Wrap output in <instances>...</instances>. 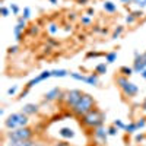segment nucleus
<instances>
[{"mask_svg":"<svg viewBox=\"0 0 146 146\" xmlns=\"http://www.w3.org/2000/svg\"><path fill=\"white\" fill-rule=\"evenodd\" d=\"M145 66H146V56L140 54L139 51H135V66H133V70L136 73H140Z\"/></svg>","mask_w":146,"mask_h":146,"instance_id":"0eeeda50","label":"nucleus"},{"mask_svg":"<svg viewBox=\"0 0 146 146\" xmlns=\"http://www.w3.org/2000/svg\"><path fill=\"white\" fill-rule=\"evenodd\" d=\"M79 2H80V3H85V2H88V0H79Z\"/></svg>","mask_w":146,"mask_h":146,"instance_id":"a18cd8bd","label":"nucleus"},{"mask_svg":"<svg viewBox=\"0 0 146 146\" xmlns=\"http://www.w3.org/2000/svg\"><path fill=\"white\" fill-rule=\"evenodd\" d=\"M9 140H29L32 137V131L28 127H19L7 133Z\"/></svg>","mask_w":146,"mask_h":146,"instance_id":"20e7f679","label":"nucleus"},{"mask_svg":"<svg viewBox=\"0 0 146 146\" xmlns=\"http://www.w3.org/2000/svg\"><path fill=\"white\" fill-rule=\"evenodd\" d=\"M133 16H135V18H139L140 15H142V12H133V13H131Z\"/></svg>","mask_w":146,"mask_h":146,"instance_id":"4c0bfd02","label":"nucleus"},{"mask_svg":"<svg viewBox=\"0 0 146 146\" xmlns=\"http://www.w3.org/2000/svg\"><path fill=\"white\" fill-rule=\"evenodd\" d=\"M114 126H115L117 129H121V130H124V129H126V124H124L121 120H114Z\"/></svg>","mask_w":146,"mask_h":146,"instance_id":"4be33fe9","label":"nucleus"},{"mask_svg":"<svg viewBox=\"0 0 146 146\" xmlns=\"http://www.w3.org/2000/svg\"><path fill=\"white\" fill-rule=\"evenodd\" d=\"M48 31H50L51 34H56V32L58 31V28H57V25H56V23H51V25L48 27Z\"/></svg>","mask_w":146,"mask_h":146,"instance_id":"c85d7f7f","label":"nucleus"},{"mask_svg":"<svg viewBox=\"0 0 146 146\" xmlns=\"http://www.w3.org/2000/svg\"><path fill=\"white\" fill-rule=\"evenodd\" d=\"M69 75H70L73 79H76V80H80V82H85V83H86V76L82 75V73H78V72H70Z\"/></svg>","mask_w":146,"mask_h":146,"instance_id":"f3484780","label":"nucleus"},{"mask_svg":"<svg viewBox=\"0 0 146 146\" xmlns=\"http://www.w3.org/2000/svg\"><path fill=\"white\" fill-rule=\"evenodd\" d=\"M57 146H69L67 143H60V145H57Z\"/></svg>","mask_w":146,"mask_h":146,"instance_id":"a19ab883","label":"nucleus"},{"mask_svg":"<svg viewBox=\"0 0 146 146\" xmlns=\"http://www.w3.org/2000/svg\"><path fill=\"white\" fill-rule=\"evenodd\" d=\"M82 95H83V94H82L80 91H78V89H72V91L66 92V95L63 96V98H66V102H67L70 107H75V105L80 101Z\"/></svg>","mask_w":146,"mask_h":146,"instance_id":"423d86ee","label":"nucleus"},{"mask_svg":"<svg viewBox=\"0 0 146 146\" xmlns=\"http://www.w3.org/2000/svg\"><path fill=\"white\" fill-rule=\"evenodd\" d=\"M102 7H104L107 12H110V13H113V12H115V10H117V6H115L113 2H110V0H108V2H104Z\"/></svg>","mask_w":146,"mask_h":146,"instance_id":"dca6fc26","label":"nucleus"},{"mask_svg":"<svg viewBox=\"0 0 146 146\" xmlns=\"http://www.w3.org/2000/svg\"><path fill=\"white\" fill-rule=\"evenodd\" d=\"M94 135H95V137L98 139V140L105 142V140H107V137H108V130H105L102 126H100V127H95Z\"/></svg>","mask_w":146,"mask_h":146,"instance_id":"9d476101","label":"nucleus"},{"mask_svg":"<svg viewBox=\"0 0 146 146\" xmlns=\"http://www.w3.org/2000/svg\"><path fill=\"white\" fill-rule=\"evenodd\" d=\"M117 131H118V129H117L115 126H113V127H110V129H108V135H110V136H115V135H117Z\"/></svg>","mask_w":146,"mask_h":146,"instance_id":"a878e982","label":"nucleus"},{"mask_svg":"<svg viewBox=\"0 0 146 146\" xmlns=\"http://www.w3.org/2000/svg\"><path fill=\"white\" fill-rule=\"evenodd\" d=\"M117 83H118V86L121 88V91L124 92V95H127V96H135L139 92V88L133 82L126 79V78H118Z\"/></svg>","mask_w":146,"mask_h":146,"instance_id":"39448f33","label":"nucleus"},{"mask_svg":"<svg viewBox=\"0 0 146 146\" xmlns=\"http://www.w3.org/2000/svg\"><path fill=\"white\" fill-rule=\"evenodd\" d=\"M143 110L146 111V100H145V102H143Z\"/></svg>","mask_w":146,"mask_h":146,"instance_id":"79ce46f5","label":"nucleus"},{"mask_svg":"<svg viewBox=\"0 0 146 146\" xmlns=\"http://www.w3.org/2000/svg\"><path fill=\"white\" fill-rule=\"evenodd\" d=\"M94 98L91 95H88V94H83L82 95V98H80V101L73 107V110H75V113L76 114H79V115H85L86 113H89L91 110H92V107H94Z\"/></svg>","mask_w":146,"mask_h":146,"instance_id":"f03ea898","label":"nucleus"},{"mask_svg":"<svg viewBox=\"0 0 146 146\" xmlns=\"http://www.w3.org/2000/svg\"><path fill=\"white\" fill-rule=\"evenodd\" d=\"M36 32H38V28H36V27H32V28H31V31H29V34H31V35H34V34H36Z\"/></svg>","mask_w":146,"mask_h":146,"instance_id":"473e14b6","label":"nucleus"},{"mask_svg":"<svg viewBox=\"0 0 146 146\" xmlns=\"http://www.w3.org/2000/svg\"><path fill=\"white\" fill-rule=\"evenodd\" d=\"M16 91H18V85H15V86L9 88V89H7V94H9V95H15V94H16Z\"/></svg>","mask_w":146,"mask_h":146,"instance_id":"c756f323","label":"nucleus"},{"mask_svg":"<svg viewBox=\"0 0 146 146\" xmlns=\"http://www.w3.org/2000/svg\"><path fill=\"white\" fill-rule=\"evenodd\" d=\"M23 19H29L31 18V10H29V7H25L23 9V16H22Z\"/></svg>","mask_w":146,"mask_h":146,"instance_id":"393cba45","label":"nucleus"},{"mask_svg":"<svg viewBox=\"0 0 146 146\" xmlns=\"http://www.w3.org/2000/svg\"><path fill=\"white\" fill-rule=\"evenodd\" d=\"M145 56H146V53H145Z\"/></svg>","mask_w":146,"mask_h":146,"instance_id":"49530a36","label":"nucleus"},{"mask_svg":"<svg viewBox=\"0 0 146 146\" xmlns=\"http://www.w3.org/2000/svg\"><path fill=\"white\" fill-rule=\"evenodd\" d=\"M9 9H10L12 12H13V15H19V10H21V9H19V6H18V5H15V3H12Z\"/></svg>","mask_w":146,"mask_h":146,"instance_id":"5701e85b","label":"nucleus"},{"mask_svg":"<svg viewBox=\"0 0 146 146\" xmlns=\"http://www.w3.org/2000/svg\"><path fill=\"white\" fill-rule=\"evenodd\" d=\"M0 12H2V16H9V9L6 6H2V9H0Z\"/></svg>","mask_w":146,"mask_h":146,"instance_id":"7c9ffc66","label":"nucleus"},{"mask_svg":"<svg viewBox=\"0 0 146 146\" xmlns=\"http://www.w3.org/2000/svg\"><path fill=\"white\" fill-rule=\"evenodd\" d=\"M120 72L123 73L124 76H130V75H133V72H135V70H133L131 67H126V66H123V67L120 69Z\"/></svg>","mask_w":146,"mask_h":146,"instance_id":"aec40b11","label":"nucleus"},{"mask_svg":"<svg viewBox=\"0 0 146 146\" xmlns=\"http://www.w3.org/2000/svg\"><path fill=\"white\" fill-rule=\"evenodd\" d=\"M27 124H28V117L23 113H13L5 121V126L7 129H12V130L19 129V127H27Z\"/></svg>","mask_w":146,"mask_h":146,"instance_id":"f257e3e1","label":"nucleus"},{"mask_svg":"<svg viewBox=\"0 0 146 146\" xmlns=\"http://www.w3.org/2000/svg\"><path fill=\"white\" fill-rule=\"evenodd\" d=\"M142 140H143V136L142 135H137L136 136V142H142Z\"/></svg>","mask_w":146,"mask_h":146,"instance_id":"58836bf2","label":"nucleus"},{"mask_svg":"<svg viewBox=\"0 0 146 146\" xmlns=\"http://www.w3.org/2000/svg\"><path fill=\"white\" fill-rule=\"evenodd\" d=\"M25 27H27V19H23V18L21 16V18L18 19V23H16L15 29H13V34H15L16 41H21V32L25 29Z\"/></svg>","mask_w":146,"mask_h":146,"instance_id":"1a4fd4ad","label":"nucleus"},{"mask_svg":"<svg viewBox=\"0 0 146 146\" xmlns=\"http://www.w3.org/2000/svg\"><path fill=\"white\" fill-rule=\"evenodd\" d=\"M51 73H53V78H66V76H69V72L63 70V69H56Z\"/></svg>","mask_w":146,"mask_h":146,"instance_id":"2eb2a0df","label":"nucleus"},{"mask_svg":"<svg viewBox=\"0 0 146 146\" xmlns=\"http://www.w3.org/2000/svg\"><path fill=\"white\" fill-rule=\"evenodd\" d=\"M16 51H18V47H16V45H13V47L9 48V53H16Z\"/></svg>","mask_w":146,"mask_h":146,"instance_id":"72a5a7b5","label":"nucleus"},{"mask_svg":"<svg viewBox=\"0 0 146 146\" xmlns=\"http://www.w3.org/2000/svg\"><path fill=\"white\" fill-rule=\"evenodd\" d=\"M36 111H38V105L35 104H27L22 107V113L25 115H31V114H35Z\"/></svg>","mask_w":146,"mask_h":146,"instance_id":"9b49d317","label":"nucleus"},{"mask_svg":"<svg viewBox=\"0 0 146 146\" xmlns=\"http://www.w3.org/2000/svg\"><path fill=\"white\" fill-rule=\"evenodd\" d=\"M92 13H94V9H89V10H88V15H89V16H91V15H92Z\"/></svg>","mask_w":146,"mask_h":146,"instance_id":"ea45409f","label":"nucleus"},{"mask_svg":"<svg viewBox=\"0 0 146 146\" xmlns=\"http://www.w3.org/2000/svg\"><path fill=\"white\" fill-rule=\"evenodd\" d=\"M50 3H53V5H56V3H57V0H50Z\"/></svg>","mask_w":146,"mask_h":146,"instance_id":"37998d69","label":"nucleus"},{"mask_svg":"<svg viewBox=\"0 0 146 146\" xmlns=\"http://www.w3.org/2000/svg\"><path fill=\"white\" fill-rule=\"evenodd\" d=\"M115 58H117V53H115V51H111V53H108V54L105 56L107 63H114Z\"/></svg>","mask_w":146,"mask_h":146,"instance_id":"6ab92c4d","label":"nucleus"},{"mask_svg":"<svg viewBox=\"0 0 146 146\" xmlns=\"http://www.w3.org/2000/svg\"><path fill=\"white\" fill-rule=\"evenodd\" d=\"M83 123L91 127H100L104 123V115L98 110H91L89 113L83 115Z\"/></svg>","mask_w":146,"mask_h":146,"instance_id":"7ed1b4c3","label":"nucleus"},{"mask_svg":"<svg viewBox=\"0 0 146 146\" xmlns=\"http://www.w3.org/2000/svg\"><path fill=\"white\" fill-rule=\"evenodd\" d=\"M60 95H62L60 89H58V88H54V89H51L50 92L45 94V100H47V101H53V100H57Z\"/></svg>","mask_w":146,"mask_h":146,"instance_id":"ddd939ff","label":"nucleus"},{"mask_svg":"<svg viewBox=\"0 0 146 146\" xmlns=\"http://www.w3.org/2000/svg\"><path fill=\"white\" fill-rule=\"evenodd\" d=\"M124 130L129 131V133H135L137 130V126H136V123H130V124H126V129Z\"/></svg>","mask_w":146,"mask_h":146,"instance_id":"412c9836","label":"nucleus"},{"mask_svg":"<svg viewBox=\"0 0 146 146\" xmlns=\"http://www.w3.org/2000/svg\"><path fill=\"white\" fill-rule=\"evenodd\" d=\"M136 126H137V129L145 127V126H146V121H145V118H140L139 121H136Z\"/></svg>","mask_w":146,"mask_h":146,"instance_id":"cd10ccee","label":"nucleus"},{"mask_svg":"<svg viewBox=\"0 0 146 146\" xmlns=\"http://www.w3.org/2000/svg\"><path fill=\"white\" fill-rule=\"evenodd\" d=\"M32 146H44V145H41V143H35V145H32Z\"/></svg>","mask_w":146,"mask_h":146,"instance_id":"c03bdc74","label":"nucleus"},{"mask_svg":"<svg viewBox=\"0 0 146 146\" xmlns=\"http://www.w3.org/2000/svg\"><path fill=\"white\" fill-rule=\"evenodd\" d=\"M121 32H123V27H118V28L115 29V32H114V35H113V38H114V40H117V38H118V36H120V34H121Z\"/></svg>","mask_w":146,"mask_h":146,"instance_id":"bb28decb","label":"nucleus"},{"mask_svg":"<svg viewBox=\"0 0 146 146\" xmlns=\"http://www.w3.org/2000/svg\"><path fill=\"white\" fill-rule=\"evenodd\" d=\"M51 76H53V73H51L50 70H45V72L40 73L36 78H34V79H31V80L28 82V89L32 88V86H35L36 83H40V82H42V80H45V79H48V78H51Z\"/></svg>","mask_w":146,"mask_h":146,"instance_id":"6e6552de","label":"nucleus"},{"mask_svg":"<svg viewBox=\"0 0 146 146\" xmlns=\"http://www.w3.org/2000/svg\"><path fill=\"white\" fill-rule=\"evenodd\" d=\"M58 135L62 137H64V139H73L75 137V131H73L72 129H69V127H63V129H60Z\"/></svg>","mask_w":146,"mask_h":146,"instance_id":"f8f14e48","label":"nucleus"},{"mask_svg":"<svg viewBox=\"0 0 146 146\" xmlns=\"http://www.w3.org/2000/svg\"><path fill=\"white\" fill-rule=\"evenodd\" d=\"M135 19H136V18L133 16V15H129V16L126 18V22H127V23H133V22H135Z\"/></svg>","mask_w":146,"mask_h":146,"instance_id":"2f4dec72","label":"nucleus"},{"mask_svg":"<svg viewBox=\"0 0 146 146\" xmlns=\"http://www.w3.org/2000/svg\"><path fill=\"white\" fill-rule=\"evenodd\" d=\"M121 3H124V5H130V3H133L135 0H120Z\"/></svg>","mask_w":146,"mask_h":146,"instance_id":"e433bc0d","label":"nucleus"},{"mask_svg":"<svg viewBox=\"0 0 146 146\" xmlns=\"http://www.w3.org/2000/svg\"><path fill=\"white\" fill-rule=\"evenodd\" d=\"M140 75H142V78H143V79H146V66H145V67H143V70L140 72Z\"/></svg>","mask_w":146,"mask_h":146,"instance_id":"c9c22d12","label":"nucleus"},{"mask_svg":"<svg viewBox=\"0 0 146 146\" xmlns=\"http://www.w3.org/2000/svg\"><path fill=\"white\" fill-rule=\"evenodd\" d=\"M82 22H83V23H89V22H91L89 16H83V18H82Z\"/></svg>","mask_w":146,"mask_h":146,"instance_id":"f704fd0d","label":"nucleus"},{"mask_svg":"<svg viewBox=\"0 0 146 146\" xmlns=\"http://www.w3.org/2000/svg\"><path fill=\"white\" fill-rule=\"evenodd\" d=\"M135 3L137 7H140V9H143V7H146V0H135Z\"/></svg>","mask_w":146,"mask_h":146,"instance_id":"b1692460","label":"nucleus"},{"mask_svg":"<svg viewBox=\"0 0 146 146\" xmlns=\"http://www.w3.org/2000/svg\"><path fill=\"white\" fill-rule=\"evenodd\" d=\"M98 73H92V75L86 76V83L88 85H92V86H96L98 85Z\"/></svg>","mask_w":146,"mask_h":146,"instance_id":"4468645a","label":"nucleus"},{"mask_svg":"<svg viewBox=\"0 0 146 146\" xmlns=\"http://www.w3.org/2000/svg\"><path fill=\"white\" fill-rule=\"evenodd\" d=\"M95 72L98 73V75H105L107 73V64L105 63H100L98 66L95 67Z\"/></svg>","mask_w":146,"mask_h":146,"instance_id":"a211bd4d","label":"nucleus"}]
</instances>
